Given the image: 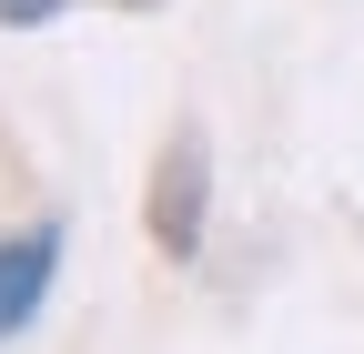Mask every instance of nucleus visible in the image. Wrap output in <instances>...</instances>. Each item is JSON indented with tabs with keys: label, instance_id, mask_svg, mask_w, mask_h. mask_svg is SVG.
<instances>
[{
	"label": "nucleus",
	"instance_id": "1",
	"mask_svg": "<svg viewBox=\"0 0 364 354\" xmlns=\"http://www.w3.org/2000/svg\"><path fill=\"white\" fill-rule=\"evenodd\" d=\"M203 223H213V142H203V122H172V142L152 152V183H142V233H152V253L193 263Z\"/></svg>",
	"mask_w": 364,
	"mask_h": 354
},
{
	"label": "nucleus",
	"instance_id": "2",
	"mask_svg": "<svg viewBox=\"0 0 364 354\" xmlns=\"http://www.w3.org/2000/svg\"><path fill=\"white\" fill-rule=\"evenodd\" d=\"M51 274H61V223H31V233H11V243H0V344H11V334L41 314Z\"/></svg>",
	"mask_w": 364,
	"mask_h": 354
},
{
	"label": "nucleus",
	"instance_id": "3",
	"mask_svg": "<svg viewBox=\"0 0 364 354\" xmlns=\"http://www.w3.org/2000/svg\"><path fill=\"white\" fill-rule=\"evenodd\" d=\"M71 0H0V31H41V21H61Z\"/></svg>",
	"mask_w": 364,
	"mask_h": 354
},
{
	"label": "nucleus",
	"instance_id": "4",
	"mask_svg": "<svg viewBox=\"0 0 364 354\" xmlns=\"http://www.w3.org/2000/svg\"><path fill=\"white\" fill-rule=\"evenodd\" d=\"M112 11H162V0H112Z\"/></svg>",
	"mask_w": 364,
	"mask_h": 354
}]
</instances>
